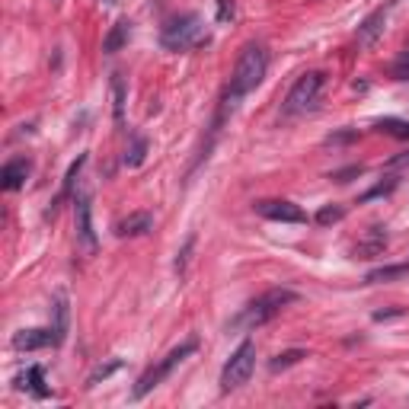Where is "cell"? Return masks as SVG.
Returning a JSON list of instances; mask_svg holds the SVG:
<instances>
[{"instance_id": "cell-18", "label": "cell", "mask_w": 409, "mask_h": 409, "mask_svg": "<svg viewBox=\"0 0 409 409\" xmlns=\"http://www.w3.org/2000/svg\"><path fill=\"white\" fill-rule=\"evenodd\" d=\"M83 163H87V153H80V157H77V160H74V163H70V166H67V176H64V185H61V195H58V198H55V204H51V208H48V217H51V214H55V208H58V204H61V202H64V198H70V195H74V182H77V176H80Z\"/></svg>"}, {"instance_id": "cell-33", "label": "cell", "mask_w": 409, "mask_h": 409, "mask_svg": "<svg viewBox=\"0 0 409 409\" xmlns=\"http://www.w3.org/2000/svg\"><path fill=\"white\" fill-rule=\"evenodd\" d=\"M102 4H115V0H102Z\"/></svg>"}, {"instance_id": "cell-14", "label": "cell", "mask_w": 409, "mask_h": 409, "mask_svg": "<svg viewBox=\"0 0 409 409\" xmlns=\"http://www.w3.org/2000/svg\"><path fill=\"white\" fill-rule=\"evenodd\" d=\"M153 230V214L151 211H131L128 217H121L119 227H115V234L119 236H144Z\"/></svg>"}, {"instance_id": "cell-27", "label": "cell", "mask_w": 409, "mask_h": 409, "mask_svg": "<svg viewBox=\"0 0 409 409\" xmlns=\"http://www.w3.org/2000/svg\"><path fill=\"white\" fill-rule=\"evenodd\" d=\"M361 173H364V166H361V163H355V166H345V170H336L329 179H336V182H349V179L361 176Z\"/></svg>"}, {"instance_id": "cell-9", "label": "cell", "mask_w": 409, "mask_h": 409, "mask_svg": "<svg viewBox=\"0 0 409 409\" xmlns=\"http://www.w3.org/2000/svg\"><path fill=\"white\" fill-rule=\"evenodd\" d=\"M67 329H70V300H67V291H55V298H51V332H55V342L58 345L67 339Z\"/></svg>"}, {"instance_id": "cell-10", "label": "cell", "mask_w": 409, "mask_h": 409, "mask_svg": "<svg viewBox=\"0 0 409 409\" xmlns=\"http://www.w3.org/2000/svg\"><path fill=\"white\" fill-rule=\"evenodd\" d=\"M32 173V160L29 157H13L4 163V170H0V185H4L6 192H16L26 185V179H29Z\"/></svg>"}, {"instance_id": "cell-11", "label": "cell", "mask_w": 409, "mask_h": 409, "mask_svg": "<svg viewBox=\"0 0 409 409\" xmlns=\"http://www.w3.org/2000/svg\"><path fill=\"white\" fill-rule=\"evenodd\" d=\"M48 345H58L51 329H19L13 336V349L19 351H38V349H48Z\"/></svg>"}, {"instance_id": "cell-22", "label": "cell", "mask_w": 409, "mask_h": 409, "mask_svg": "<svg viewBox=\"0 0 409 409\" xmlns=\"http://www.w3.org/2000/svg\"><path fill=\"white\" fill-rule=\"evenodd\" d=\"M396 185H400V176H383L381 182L374 185V189H368L364 195H358V202H371V198H387L390 192L396 189Z\"/></svg>"}, {"instance_id": "cell-19", "label": "cell", "mask_w": 409, "mask_h": 409, "mask_svg": "<svg viewBox=\"0 0 409 409\" xmlns=\"http://www.w3.org/2000/svg\"><path fill=\"white\" fill-rule=\"evenodd\" d=\"M109 87H112V109H115V125H125V80H121V74L119 70H115L112 74V83H109Z\"/></svg>"}, {"instance_id": "cell-29", "label": "cell", "mask_w": 409, "mask_h": 409, "mask_svg": "<svg viewBox=\"0 0 409 409\" xmlns=\"http://www.w3.org/2000/svg\"><path fill=\"white\" fill-rule=\"evenodd\" d=\"M355 138H358L355 128H345V131L329 134V138H326V144H349V141H355Z\"/></svg>"}, {"instance_id": "cell-32", "label": "cell", "mask_w": 409, "mask_h": 409, "mask_svg": "<svg viewBox=\"0 0 409 409\" xmlns=\"http://www.w3.org/2000/svg\"><path fill=\"white\" fill-rule=\"evenodd\" d=\"M390 317H403V307H390V310H374V320H390Z\"/></svg>"}, {"instance_id": "cell-17", "label": "cell", "mask_w": 409, "mask_h": 409, "mask_svg": "<svg viewBox=\"0 0 409 409\" xmlns=\"http://www.w3.org/2000/svg\"><path fill=\"white\" fill-rule=\"evenodd\" d=\"M409 275V262H400V266H377L364 275V285H383V281H396Z\"/></svg>"}, {"instance_id": "cell-30", "label": "cell", "mask_w": 409, "mask_h": 409, "mask_svg": "<svg viewBox=\"0 0 409 409\" xmlns=\"http://www.w3.org/2000/svg\"><path fill=\"white\" fill-rule=\"evenodd\" d=\"M234 19V0H217V23H230Z\"/></svg>"}, {"instance_id": "cell-4", "label": "cell", "mask_w": 409, "mask_h": 409, "mask_svg": "<svg viewBox=\"0 0 409 409\" xmlns=\"http://www.w3.org/2000/svg\"><path fill=\"white\" fill-rule=\"evenodd\" d=\"M323 87H326V77L320 74V70H307V74H300L298 80H294V87L288 89V96H285L281 119H294V115L310 112V109L317 106Z\"/></svg>"}, {"instance_id": "cell-21", "label": "cell", "mask_w": 409, "mask_h": 409, "mask_svg": "<svg viewBox=\"0 0 409 409\" xmlns=\"http://www.w3.org/2000/svg\"><path fill=\"white\" fill-rule=\"evenodd\" d=\"M144 157H147V138L144 134H134V141H131V147H128V153H125V166H141L144 163Z\"/></svg>"}, {"instance_id": "cell-20", "label": "cell", "mask_w": 409, "mask_h": 409, "mask_svg": "<svg viewBox=\"0 0 409 409\" xmlns=\"http://www.w3.org/2000/svg\"><path fill=\"white\" fill-rule=\"evenodd\" d=\"M374 128H377V131H383V134H390V138L409 141V121H403V119H377Z\"/></svg>"}, {"instance_id": "cell-5", "label": "cell", "mask_w": 409, "mask_h": 409, "mask_svg": "<svg viewBox=\"0 0 409 409\" xmlns=\"http://www.w3.org/2000/svg\"><path fill=\"white\" fill-rule=\"evenodd\" d=\"M195 349H198V342H195V339H185L182 345H176V349H170V351H166V355L160 358V361L153 364V368H147L144 374L138 377V383H134V400H141V396H147L153 387H160V383H163L166 377H170L173 371H176L179 364H182L185 358H189Z\"/></svg>"}, {"instance_id": "cell-34", "label": "cell", "mask_w": 409, "mask_h": 409, "mask_svg": "<svg viewBox=\"0 0 409 409\" xmlns=\"http://www.w3.org/2000/svg\"><path fill=\"white\" fill-rule=\"evenodd\" d=\"M55 4H61V0H55Z\"/></svg>"}, {"instance_id": "cell-25", "label": "cell", "mask_w": 409, "mask_h": 409, "mask_svg": "<svg viewBox=\"0 0 409 409\" xmlns=\"http://www.w3.org/2000/svg\"><path fill=\"white\" fill-rule=\"evenodd\" d=\"M304 358H307L304 349H288V351H281V355H275L272 361H268V368H272V371H285V368H291V364L304 361Z\"/></svg>"}, {"instance_id": "cell-31", "label": "cell", "mask_w": 409, "mask_h": 409, "mask_svg": "<svg viewBox=\"0 0 409 409\" xmlns=\"http://www.w3.org/2000/svg\"><path fill=\"white\" fill-rule=\"evenodd\" d=\"M409 166V151L406 153H396L393 160H387V170H406Z\"/></svg>"}, {"instance_id": "cell-16", "label": "cell", "mask_w": 409, "mask_h": 409, "mask_svg": "<svg viewBox=\"0 0 409 409\" xmlns=\"http://www.w3.org/2000/svg\"><path fill=\"white\" fill-rule=\"evenodd\" d=\"M128 38H131V23H128V19H115L109 36L102 38V51H106V55H115V51H121L128 45Z\"/></svg>"}, {"instance_id": "cell-28", "label": "cell", "mask_w": 409, "mask_h": 409, "mask_svg": "<svg viewBox=\"0 0 409 409\" xmlns=\"http://www.w3.org/2000/svg\"><path fill=\"white\" fill-rule=\"evenodd\" d=\"M393 77H396V80H409V45H406V51L400 55V61L393 64Z\"/></svg>"}, {"instance_id": "cell-12", "label": "cell", "mask_w": 409, "mask_h": 409, "mask_svg": "<svg viewBox=\"0 0 409 409\" xmlns=\"http://www.w3.org/2000/svg\"><path fill=\"white\" fill-rule=\"evenodd\" d=\"M396 0H390L387 6H377L374 13H371L368 19H364L361 26H358V42L361 45H374L377 38H381V32H383V23H387V10L393 6Z\"/></svg>"}, {"instance_id": "cell-13", "label": "cell", "mask_w": 409, "mask_h": 409, "mask_svg": "<svg viewBox=\"0 0 409 409\" xmlns=\"http://www.w3.org/2000/svg\"><path fill=\"white\" fill-rule=\"evenodd\" d=\"M383 249H387V227L374 224V227L364 234V240L358 243L351 253H355V259H371V256H381Z\"/></svg>"}, {"instance_id": "cell-26", "label": "cell", "mask_w": 409, "mask_h": 409, "mask_svg": "<svg viewBox=\"0 0 409 409\" xmlns=\"http://www.w3.org/2000/svg\"><path fill=\"white\" fill-rule=\"evenodd\" d=\"M192 249H195V234H189V236H185L182 249H179V253H176V272H179V275L185 272V266H189V256H192Z\"/></svg>"}, {"instance_id": "cell-7", "label": "cell", "mask_w": 409, "mask_h": 409, "mask_svg": "<svg viewBox=\"0 0 409 409\" xmlns=\"http://www.w3.org/2000/svg\"><path fill=\"white\" fill-rule=\"evenodd\" d=\"M74 221H77V249L83 256H93L99 249V240H96L93 230V198H89V192H80L74 198Z\"/></svg>"}, {"instance_id": "cell-3", "label": "cell", "mask_w": 409, "mask_h": 409, "mask_svg": "<svg viewBox=\"0 0 409 409\" xmlns=\"http://www.w3.org/2000/svg\"><path fill=\"white\" fill-rule=\"evenodd\" d=\"M204 42H208V32H204V23L198 13H182V16L170 19L160 32V45L166 51H189Z\"/></svg>"}, {"instance_id": "cell-2", "label": "cell", "mask_w": 409, "mask_h": 409, "mask_svg": "<svg viewBox=\"0 0 409 409\" xmlns=\"http://www.w3.org/2000/svg\"><path fill=\"white\" fill-rule=\"evenodd\" d=\"M298 298H300V294L291 291V288H272V291L259 294L256 300H249V304L243 307L234 320H230L227 329H256V326L268 323L272 317H278V313L285 310L288 304H294Z\"/></svg>"}, {"instance_id": "cell-23", "label": "cell", "mask_w": 409, "mask_h": 409, "mask_svg": "<svg viewBox=\"0 0 409 409\" xmlns=\"http://www.w3.org/2000/svg\"><path fill=\"white\" fill-rule=\"evenodd\" d=\"M342 217H345V204H323L313 221H317L320 227H332V224H339Z\"/></svg>"}, {"instance_id": "cell-6", "label": "cell", "mask_w": 409, "mask_h": 409, "mask_svg": "<svg viewBox=\"0 0 409 409\" xmlns=\"http://www.w3.org/2000/svg\"><path fill=\"white\" fill-rule=\"evenodd\" d=\"M253 368H256V342L253 339H243V342L236 345L234 355L227 358L224 371H221V393H234V390H240L243 383L249 381Z\"/></svg>"}, {"instance_id": "cell-1", "label": "cell", "mask_w": 409, "mask_h": 409, "mask_svg": "<svg viewBox=\"0 0 409 409\" xmlns=\"http://www.w3.org/2000/svg\"><path fill=\"white\" fill-rule=\"evenodd\" d=\"M266 70H268V51H266V45L246 42V45H243V51H240V58H236V64H234V74H230L227 89H224L221 112H217L214 125H221L227 115H234L236 102L259 87L262 77H266Z\"/></svg>"}, {"instance_id": "cell-8", "label": "cell", "mask_w": 409, "mask_h": 409, "mask_svg": "<svg viewBox=\"0 0 409 409\" xmlns=\"http://www.w3.org/2000/svg\"><path fill=\"white\" fill-rule=\"evenodd\" d=\"M256 214L266 217V221H281V224H304L307 211L300 204L288 202V198H262V202L253 204Z\"/></svg>"}, {"instance_id": "cell-24", "label": "cell", "mask_w": 409, "mask_h": 409, "mask_svg": "<svg viewBox=\"0 0 409 409\" xmlns=\"http://www.w3.org/2000/svg\"><path fill=\"white\" fill-rule=\"evenodd\" d=\"M119 368H121V358H109V361L96 364V368H93V374L87 377V387H96V383H99V381H106V377H112Z\"/></svg>"}, {"instance_id": "cell-15", "label": "cell", "mask_w": 409, "mask_h": 409, "mask_svg": "<svg viewBox=\"0 0 409 409\" xmlns=\"http://www.w3.org/2000/svg\"><path fill=\"white\" fill-rule=\"evenodd\" d=\"M16 383H19L23 390H29L36 400H45V396H48V387H45V368H42V364H32L26 374L16 377Z\"/></svg>"}]
</instances>
